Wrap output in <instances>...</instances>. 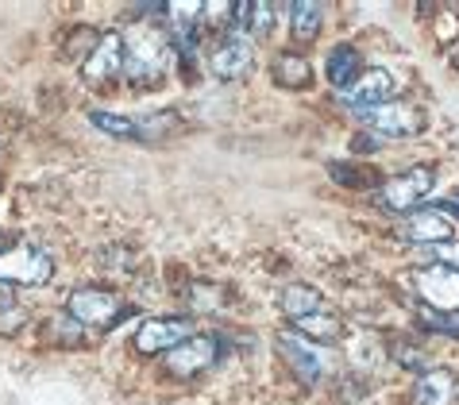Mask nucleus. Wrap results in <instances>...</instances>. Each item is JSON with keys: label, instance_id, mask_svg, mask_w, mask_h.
Here are the masks:
<instances>
[{"label": "nucleus", "instance_id": "a211bd4d", "mask_svg": "<svg viewBox=\"0 0 459 405\" xmlns=\"http://www.w3.org/2000/svg\"><path fill=\"white\" fill-rule=\"evenodd\" d=\"M274 82L286 85V90H309L313 85V66L305 55H293V50H286V55L274 58Z\"/></svg>", "mask_w": 459, "mask_h": 405}, {"label": "nucleus", "instance_id": "f257e3e1", "mask_svg": "<svg viewBox=\"0 0 459 405\" xmlns=\"http://www.w3.org/2000/svg\"><path fill=\"white\" fill-rule=\"evenodd\" d=\"M120 47H124V78L132 85H155L167 70V58H170V43L155 23H132L124 28L120 35Z\"/></svg>", "mask_w": 459, "mask_h": 405}, {"label": "nucleus", "instance_id": "9d476101", "mask_svg": "<svg viewBox=\"0 0 459 405\" xmlns=\"http://www.w3.org/2000/svg\"><path fill=\"white\" fill-rule=\"evenodd\" d=\"M398 93V82H394V73L390 70H367L359 82L351 85L348 93H340L355 112H363V108H378V105H386V100Z\"/></svg>", "mask_w": 459, "mask_h": 405}, {"label": "nucleus", "instance_id": "6ab92c4d", "mask_svg": "<svg viewBox=\"0 0 459 405\" xmlns=\"http://www.w3.org/2000/svg\"><path fill=\"white\" fill-rule=\"evenodd\" d=\"M321 16L325 8L316 4V0H298V4H290V31L298 43H313L316 35H321Z\"/></svg>", "mask_w": 459, "mask_h": 405}, {"label": "nucleus", "instance_id": "423d86ee", "mask_svg": "<svg viewBox=\"0 0 459 405\" xmlns=\"http://www.w3.org/2000/svg\"><path fill=\"white\" fill-rule=\"evenodd\" d=\"M413 289L440 313L459 309V271L452 267H425L413 274Z\"/></svg>", "mask_w": 459, "mask_h": 405}, {"label": "nucleus", "instance_id": "9b49d317", "mask_svg": "<svg viewBox=\"0 0 459 405\" xmlns=\"http://www.w3.org/2000/svg\"><path fill=\"white\" fill-rule=\"evenodd\" d=\"M402 236L410 239V244H437V247H444L455 236V224H452V217H444V212H437V209H420V212H413V217H405Z\"/></svg>", "mask_w": 459, "mask_h": 405}, {"label": "nucleus", "instance_id": "dca6fc26", "mask_svg": "<svg viewBox=\"0 0 459 405\" xmlns=\"http://www.w3.org/2000/svg\"><path fill=\"white\" fill-rule=\"evenodd\" d=\"M455 398V375L452 371H425L413 386V405H452Z\"/></svg>", "mask_w": 459, "mask_h": 405}, {"label": "nucleus", "instance_id": "aec40b11", "mask_svg": "<svg viewBox=\"0 0 459 405\" xmlns=\"http://www.w3.org/2000/svg\"><path fill=\"white\" fill-rule=\"evenodd\" d=\"M236 12V28L239 31H251L255 39H266L274 28V4H232Z\"/></svg>", "mask_w": 459, "mask_h": 405}, {"label": "nucleus", "instance_id": "6e6552de", "mask_svg": "<svg viewBox=\"0 0 459 405\" xmlns=\"http://www.w3.org/2000/svg\"><path fill=\"white\" fill-rule=\"evenodd\" d=\"M363 128H371L378 135H417L425 128V116L410 105H378V108H363L359 112Z\"/></svg>", "mask_w": 459, "mask_h": 405}, {"label": "nucleus", "instance_id": "bb28decb", "mask_svg": "<svg viewBox=\"0 0 459 405\" xmlns=\"http://www.w3.org/2000/svg\"><path fill=\"white\" fill-rule=\"evenodd\" d=\"M452 205H455V209H459V197H455V201H452Z\"/></svg>", "mask_w": 459, "mask_h": 405}, {"label": "nucleus", "instance_id": "412c9836", "mask_svg": "<svg viewBox=\"0 0 459 405\" xmlns=\"http://www.w3.org/2000/svg\"><path fill=\"white\" fill-rule=\"evenodd\" d=\"M178 132V112H155V116H139L135 120V135L139 139H162Z\"/></svg>", "mask_w": 459, "mask_h": 405}, {"label": "nucleus", "instance_id": "2eb2a0df", "mask_svg": "<svg viewBox=\"0 0 459 405\" xmlns=\"http://www.w3.org/2000/svg\"><path fill=\"white\" fill-rule=\"evenodd\" d=\"M278 306H282V313L290 316V324H293V321H301V316H309V313H321L325 297L316 294L313 286H305V282H290V286H282V294H278Z\"/></svg>", "mask_w": 459, "mask_h": 405}, {"label": "nucleus", "instance_id": "393cba45", "mask_svg": "<svg viewBox=\"0 0 459 405\" xmlns=\"http://www.w3.org/2000/svg\"><path fill=\"white\" fill-rule=\"evenodd\" d=\"M440 255H444V259H452L455 267H459V244H444V247H440Z\"/></svg>", "mask_w": 459, "mask_h": 405}, {"label": "nucleus", "instance_id": "0eeeda50", "mask_svg": "<svg viewBox=\"0 0 459 405\" xmlns=\"http://www.w3.org/2000/svg\"><path fill=\"white\" fill-rule=\"evenodd\" d=\"M189 321L186 316H155V321H143L135 332V348L143 356H155V351H174L182 340H189Z\"/></svg>", "mask_w": 459, "mask_h": 405}, {"label": "nucleus", "instance_id": "a878e982", "mask_svg": "<svg viewBox=\"0 0 459 405\" xmlns=\"http://www.w3.org/2000/svg\"><path fill=\"white\" fill-rule=\"evenodd\" d=\"M8 306H12V294H8V286L0 282V309H8Z\"/></svg>", "mask_w": 459, "mask_h": 405}, {"label": "nucleus", "instance_id": "f8f14e48", "mask_svg": "<svg viewBox=\"0 0 459 405\" xmlns=\"http://www.w3.org/2000/svg\"><path fill=\"white\" fill-rule=\"evenodd\" d=\"M124 70V47H120V35H105V39L97 43L93 50V58H85V66H82V78L85 82H108V78H117V73Z\"/></svg>", "mask_w": 459, "mask_h": 405}, {"label": "nucleus", "instance_id": "b1692460", "mask_svg": "<svg viewBox=\"0 0 459 405\" xmlns=\"http://www.w3.org/2000/svg\"><path fill=\"white\" fill-rule=\"evenodd\" d=\"M425 324L432 328V332L459 336V309H455V313H425Z\"/></svg>", "mask_w": 459, "mask_h": 405}, {"label": "nucleus", "instance_id": "39448f33", "mask_svg": "<svg viewBox=\"0 0 459 405\" xmlns=\"http://www.w3.org/2000/svg\"><path fill=\"white\" fill-rule=\"evenodd\" d=\"M251 66H255V50H251V39H247L244 31L224 35V39L209 50V70H212L221 82H239V78H247Z\"/></svg>", "mask_w": 459, "mask_h": 405}, {"label": "nucleus", "instance_id": "5701e85b", "mask_svg": "<svg viewBox=\"0 0 459 405\" xmlns=\"http://www.w3.org/2000/svg\"><path fill=\"white\" fill-rule=\"evenodd\" d=\"M186 297H189V306L194 309H216V306H224V289L221 286H212V282H189V289H186Z\"/></svg>", "mask_w": 459, "mask_h": 405}, {"label": "nucleus", "instance_id": "cd10ccee", "mask_svg": "<svg viewBox=\"0 0 459 405\" xmlns=\"http://www.w3.org/2000/svg\"><path fill=\"white\" fill-rule=\"evenodd\" d=\"M0 251H4V239H0Z\"/></svg>", "mask_w": 459, "mask_h": 405}, {"label": "nucleus", "instance_id": "1a4fd4ad", "mask_svg": "<svg viewBox=\"0 0 459 405\" xmlns=\"http://www.w3.org/2000/svg\"><path fill=\"white\" fill-rule=\"evenodd\" d=\"M216 351H221V348H216L212 336H189L174 351H167V366H170V375L189 378V375L205 371L209 363H216Z\"/></svg>", "mask_w": 459, "mask_h": 405}, {"label": "nucleus", "instance_id": "4468645a", "mask_svg": "<svg viewBox=\"0 0 459 405\" xmlns=\"http://www.w3.org/2000/svg\"><path fill=\"white\" fill-rule=\"evenodd\" d=\"M278 351L290 359V366L298 371L305 383H316V378L325 375V363H321V356L305 344V340H293V336H278Z\"/></svg>", "mask_w": 459, "mask_h": 405}, {"label": "nucleus", "instance_id": "4be33fe9", "mask_svg": "<svg viewBox=\"0 0 459 405\" xmlns=\"http://www.w3.org/2000/svg\"><path fill=\"white\" fill-rule=\"evenodd\" d=\"M89 124L117 139H139L135 135V120L132 116H117V112H89Z\"/></svg>", "mask_w": 459, "mask_h": 405}, {"label": "nucleus", "instance_id": "ddd939ff", "mask_svg": "<svg viewBox=\"0 0 459 405\" xmlns=\"http://www.w3.org/2000/svg\"><path fill=\"white\" fill-rule=\"evenodd\" d=\"M328 82L336 85V93H348L355 82L363 78V58H359V50L348 47V43H340L328 50Z\"/></svg>", "mask_w": 459, "mask_h": 405}, {"label": "nucleus", "instance_id": "f3484780", "mask_svg": "<svg viewBox=\"0 0 459 405\" xmlns=\"http://www.w3.org/2000/svg\"><path fill=\"white\" fill-rule=\"evenodd\" d=\"M293 328H298L305 340H321V344H336V340H343V332H348L340 316L328 313V309L301 316V321H293Z\"/></svg>", "mask_w": 459, "mask_h": 405}, {"label": "nucleus", "instance_id": "20e7f679", "mask_svg": "<svg viewBox=\"0 0 459 405\" xmlns=\"http://www.w3.org/2000/svg\"><path fill=\"white\" fill-rule=\"evenodd\" d=\"M432 185H437V174H432V167H413V170H405V174H398V178H390L386 185H382L378 201L386 209H394V212H405V209L420 205V201L432 194Z\"/></svg>", "mask_w": 459, "mask_h": 405}, {"label": "nucleus", "instance_id": "7ed1b4c3", "mask_svg": "<svg viewBox=\"0 0 459 405\" xmlns=\"http://www.w3.org/2000/svg\"><path fill=\"white\" fill-rule=\"evenodd\" d=\"M66 309H70L74 321L93 324V328L117 324V321H120V313H127V309H124V301H120L117 294H108V289H97V286L74 289L70 301H66Z\"/></svg>", "mask_w": 459, "mask_h": 405}, {"label": "nucleus", "instance_id": "f03ea898", "mask_svg": "<svg viewBox=\"0 0 459 405\" xmlns=\"http://www.w3.org/2000/svg\"><path fill=\"white\" fill-rule=\"evenodd\" d=\"M50 274H55V259L47 255L43 247L20 244L0 251V282H20V286H47Z\"/></svg>", "mask_w": 459, "mask_h": 405}]
</instances>
